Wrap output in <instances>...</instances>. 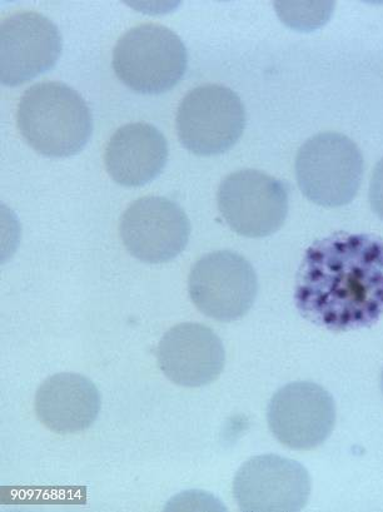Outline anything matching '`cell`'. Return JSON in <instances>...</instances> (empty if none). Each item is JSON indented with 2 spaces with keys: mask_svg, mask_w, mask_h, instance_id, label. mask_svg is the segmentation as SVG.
I'll return each instance as SVG.
<instances>
[{
  "mask_svg": "<svg viewBox=\"0 0 383 512\" xmlns=\"http://www.w3.org/2000/svg\"><path fill=\"white\" fill-rule=\"evenodd\" d=\"M245 124L241 98L221 84H205L189 91L176 118L179 141L198 156L227 152L241 138Z\"/></svg>",
  "mask_w": 383,
  "mask_h": 512,
  "instance_id": "5",
  "label": "cell"
},
{
  "mask_svg": "<svg viewBox=\"0 0 383 512\" xmlns=\"http://www.w3.org/2000/svg\"><path fill=\"white\" fill-rule=\"evenodd\" d=\"M310 495L311 479L305 467L278 455L246 461L233 481V496L242 511H301Z\"/></svg>",
  "mask_w": 383,
  "mask_h": 512,
  "instance_id": "9",
  "label": "cell"
},
{
  "mask_svg": "<svg viewBox=\"0 0 383 512\" xmlns=\"http://www.w3.org/2000/svg\"><path fill=\"white\" fill-rule=\"evenodd\" d=\"M113 69L138 93L159 94L181 81L187 69V49L176 33L162 24L129 29L114 47Z\"/></svg>",
  "mask_w": 383,
  "mask_h": 512,
  "instance_id": "3",
  "label": "cell"
},
{
  "mask_svg": "<svg viewBox=\"0 0 383 512\" xmlns=\"http://www.w3.org/2000/svg\"><path fill=\"white\" fill-rule=\"evenodd\" d=\"M62 52L56 24L38 12H18L0 26V79L19 86L49 71Z\"/></svg>",
  "mask_w": 383,
  "mask_h": 512,
  "instance_id": "11",
  "label": "cell"
},
{
  "mask_svg": "<svg viewBox=\"0 0 383 512\" xmlns=\"http://www.w3.org/2000/svg\"><path fill=\"white\" fill-rule=\"evenodd\" d=\"M217 202L228 226L243 237L273 235L288 213L286 186L257 169H242L227 176L218 188Z\"/></svg>",
  "mask_w": 383,
  "mask_h": 512,
  "instance_id": "7",
  "label": "cell"
},
{
  "mask_svg": "<svg viewBox=\"0 0 383 512\" xmlns=\"http://www.w3.org/2000/svg\"><path fill=\"white\" fill-rule=\"evenodd\" d=\"M158 365L169 380L183 387H202L225 369L221 338L201 323L186 322L171 328L159 342Z\"/></svg>",
  "mask_w": 383,
  "mask_h": 512,
  "instance_id": "12",
  "label": "cell"
},
{
  "mask_svg": "<svg viewBox=\"0 0 383 512\" xmlns=\"http://www.w3.org/2000/svg\"><path fill=\"white\" fill-rule=\"evenodd\" d=\"M370 203L373 212L383 221V158L373 171L370 183Z\"/></svg>",
  "mask_w": 383,
  "mask_h": 512,
  "instance_id": "16",
  "label": "cell"
},
{
  "mask_svg": "<svg viewBox=\"0 0 383 512\" xmlns=\"http://www.w3.org/2000/svg\"><path fill=\"white\" fill-rule=\"evenodd\" d=\"M362 153L343 134L326 132L308 139L296 158L300 190L318 206L335 208L348 205L360 190Z\"/></svg>",
  "mask_w": 383,
  "mask_h": 512,
  "instance_id": "4",
  "label": "cell"
},
{
  "mask_svg": "<svg viewBox=\"0 0 383 512\" xmlns=\"http://www.w3.org/2000/svg\"><path fill=\"white\" fill-rule=\"evenodd\" d=\"M124 247L146 263L172 261L186 248L191 223L176 202L164 197H143L124 211L119 223Z\"/></svg>",
  "mask_w": 383,
  "mask_h": 512,
  "instance_id": "10",
  "label": "cell"
},
{
  "mask_svg": "<svg viewBox=\"0 0 383 512\" xmlns=\"http://www.w3.org/2000/svg\"><path fill=\"white\" fill-rule=\"evenodd\" d=\"M17 124L34 151L54 158L81 152L93 131L86 101L62 82H41L28 88L19 102Z\"/></svg>",
  "mask_w": 383,
  "mask_h": 512,
  "instance_id": "2",
  "label": "cell"
},
{
  "mask_svg": "<svg viewBox=\"0 0 383 512\" xmlns=\"http://www.w3.org/2000/svg\"><path fill=\"white\" fill-rule=\"evenodd\" d=\"M282 22L301 32H312L325 26L335 9L333 2H277Z\"/></svg>",
  "mask_w": 383,
  "mask_h": 512,
  "instance_id": "15",
  "label": "cell"
},
{
  "mask_svg": "<svg viewBox=\"0 0 383 512\" xmlns=\"http://www.w3.org/2000/svg\"><path fill=\"white\" fill-rule=\"evenodd\" d=\"M267 421L273 436L288 449L313 450L335 429V401L320 385L292 382L273 395Z\"/></svg>",
  "mask_w": 383,
  "mask_h": 512,
  "instance_id": "8",
  "label": "cell"
},
{
  "mask_svg": "<svg viewBox=\"0 0 383 512\" xmlns=\"http://www.w3.org/2000/svg\"><path fill=\"white\" fill-rule=\"evenodd\" d=\"M381 391L383 394V370H382V374H381Z\"/></svg>",
  "mask_w": 383,
  "mask_h": 512,
  "instance_id": "17",
  "label": "cell"
},
{
  "mask_svg": "<svg viewBox=\"0 0 383 512\" xmlns=\"http://www.w3.org/2000/svg\"><path fill=\"white\" fill-rule=\"evenodd\" d=\"M257 291L255 270L236 252L208 253L189 273V297L203 315L216 321L233 322L246 316Z\"/></svg>",
  "mask_w": 383,
  "mask_h": 512,
  "instance_id": "6",
  "label": "cell"
},
{
  "mask_svg": "<svg viewBox=\"0 0 383 512\" xmlns=\"http://www.w3.org/2000/svg\"><path fill=\"white\" fill-rule=\"evenodd\" d=\"M38 420L59 435L86 431L101 411V395L87 377L63 372L48 377L34 400Z\"/></svg>",
  "mask_w": 383,
  "mask_h": 512,
  "instance_id": "13",
  "label": "cell"
},
{
  "mask_svg": "<svg viewBox=\"0 0 383 512\" xmlns=\"http://www.w3.org/2000/svg\"><path fill=\"white\" fill-rule=\"evenodd\" d=\"M295 301L306 320L343 332L370 327L383 315V241L335 233L308 248Z\"/></svg>",
  "mask_w": 383,
  "mask_h": 512,
  "instance_id": "1",
  "label": "cell"
},
{
  "mask_svg": "<svg viewBox=\"0 0 383 512\" xmlns=\"http://www.w3.org/2000/svg\"><path fill=\"white\" fill-rule=\"evenodd\" d=\"M168 159L166 137L152 124L129 123L107 144L104 164L118 185L139 187L161 175Z\"/></svg>",
  "mask_w": 383,
  "mask_h": 512,
  "instance_id": "14",
  "label": "cell"
}]
</instances>
